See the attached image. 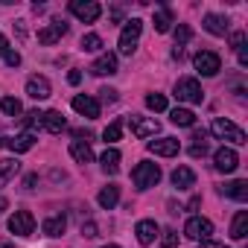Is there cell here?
<instances>
[{"label":"cell","mask_w":248,"mask_h":248,"mask_svg":"<svg viewBox=\"0 0 248 248\" xmlns=\"http://www.w3.org/2000/svg\"><path fill=\"white\" fill-rule=\"evenodd\" d=\"M132 181H135L138 190H149V187H155V184L161 181V167L152 164V161H140V164L132 170Z\"/></svg>","instance_id":"cell-1"},{"label":"cell","mask_w":248,"mask_h":248,"mask_svg":"<svg viewBox=\"0 0 248 248\" xmlns=\"http://www.w3.org/2000/svg\"><path fill=\"white\" fill-rule=\"evenodd\" d=\"M140 32H143V21H138V18L126 21V27H123V32H120V41H117V47H120L123 56H132V53L138 50Z\"/></svg>","instance_id":"cell-2"},{"label":"cell","mask_w":248,"mask_h":248,"mask_svg":"<svg viewBox=\"0 0 248 248\" xmlns=\"http://www.w3.org/2000/svg\"><path fill=\"white\" fill-rule=\"evenodd\" d=\"M175 96H178V102H187V105H202L204 102L202 85L196 79H190V76H184V79L175 82Z\"/></svg>","instance_id":"cell-3"},{"label":"cell","mask_w":248,"mask_h":248,"mask_svg":"<svg viewBox=\"0 0 248 248\" xmlns=\"http://www.w3.org/2000/svg\"><path fill=\"white\" fill-rule=\"evenodd\" d=\"M210 132L219 138V140H228V143H245V132L239 129V126H233L231 120H225V117H216L213 123H210Z\"/></svg>","instance_id":"cell-4"},{"label":"cell","mask_w":248,"mask_h":248,"mask_svg":"<svg viewBox=\"0 0 248 248\" xmlns=\"http://www.w3.org/2000/svg\"><path fill=\"white\" fill-rule=\"evenodd\" d=\"M193 67L202 73V76H216L222 70V59L213 53V50H199L193 56Z\"/></svg>","instance_id":"cell-5"},{"label":"cell","mask_w":248,"mask_h":248,"mask_svg":"<svg viewBox=\"0 0 248 248\" xmlns=\"http://www.w3.org/2000/svg\"><path fill=\"white\" fill-rule=\"evenodd\" d=\"M210 233H213V222L204 219V216H190V219L184 222V236H190V239H196V242L210 239Z\"/></svg>","instance_id":"cell-6"},{"label":"cell","mask_w":248,"mask_h":248,"mask_svg":"<svg viewBox=\"0 0 248 248\" xmlns=\"http://www.w3.org/2000/svg\"><path fill=\"white\" fill-rule=\"evenodd\" d=\"M129 126H132L135 138L146 140V138H155V135H158L161 123H158L155 117H140V114H132V117H129Z\"/></svg>","instance_id":"cell-7"},{"label":"cell","mask_w":248,"mask_h":248,"mask_svg":"<svg viewBox=\"0 0 248 248\" xmlns=\"http://www.w3.org/2000/svg\"><path fill=\"white\" fill-rule=\"evenodd\" d=\"M70 12L82 21V24H93L102 15V6L96 0H70Z\"/></svg>","instance_id":"cell-8"},{"label":"cell","mask_w":248,"mask_h":248,"mask_svg":"<svg viewBox=\"0 0 248 248\" xmlns=\"http://www.w3.org/2000/svg\"><path fill=\"white\" fill-rule=\"evenodd\" d=\"M9 231L18 233V236H32V231H35V216H32L30 210H15V213L9 216Z\"/></svg>","instance_id":"cell-9"},{"label":"cell","mask_w":248,"mask_h":248,"mask_svg":"<svg viewBox=\"0 0 248 248\" xmlns=\"http://www.w3.org/2000/svg\"><path fill=\"white\" fill-rule=\"evenodd\" d=\"M73 111L88 117V120H96L99 117V99L88 96V93H79V96H73Z\"/></svg>","instance_id":"cell-10"},{"label":"cell","mask_w":248,"mask_h":248,"mask_svg":"<svg viewBox=\"0 0 248 248\" xmlns=\"http://www.w3.org/2000/svg\"><path fill=\"white\" fill-rule=\"evenodd\" d=\"M213 167H216L219 172H233V170L239 167V155H236L231 146H222V149H216V155H213Z\"/></svg>","instance_id":"cell-11"},{"label":"cell","mask_w":248,"mask_h":248,"mask_svg":"<svg viewBox=\"0 0 248 248\" xmlns=\"http://www.w3.org/2000/svg\"><path fill=\"white\" fill-rule=\"evenodd\" d=\"M64 35H67V24H64L62 18H56L50 27L38 30V41H41V44H47V47H50V44H56V41H62Z\"/></svg>","instance_id":"cell-12"},{"label":"cell","mask_w":248,"mask_h":248,"mask_svg":"<svg viewBox=\"0 0 248 248\" xmlns=\"http://www.w3.org/2000/svg\"><path fill=\"white\" fill-rule=\"evenodd\" d=\"M146 149H149L152 155H161V158H172V155H178L181 143H178L175 138H158V140H149V143H146Z\"/></svg>","instance_id":"cell-13"},{"label":"cell","mask_w":248,"mask_h":248,"mask_svg":"<svg viewBox=\"0 0 248 248\" xmlns=\"http://www.w3.org/2000/svg\"><path fill=\"white\" fill-rule=\"evenodd\" d=\"M135 233H138V242H140V245H152V242L161 236V228H158L155 219H140V222L135 225Z\"/></svg>","instance_id":"cell-14"},{"label":"cell","mask_w":248,"mask_h":248,"mask_svg":"<svg viewBox=\"0 0 248 248\" xmlns=\"http://www.w3.org/2000/svg\"><path fill=\"white\" fill-rule=\"evenodd\" d=\"M27 93H30L32 99H47V96L53 93L50 79H47V76H30V79H27Z\"/></svg>","instance_id":"cell-15"},{"label":"cell","mask_w":248,"mask_h":248,"mask_svg":"<svg viewBox=\"0 0 248 248\" xmlns=\"http://www.w3.org/2000/svg\"><path fill=\"white\" fill-rule=\"evenodd\" d=\"M91 73H93V76H114V73H117V56H114V53H102V56L91 64Z\"/></svg>","instance_id":"cell-16"},{"label":"cell","mask_w":248,"mask_h":248,"mask_svg":"<svg viewBox=\"0 0 248 248\" xmlns=\"http://www.w3.org/2000/svg\"><path fill=\"white\" fill-rule=\"evenodd\" d=\"M210 35H216V38H225L228 35V18L225 15H216V12H210V15H204V24H202Z\"/></svg>","instance_id":"cell-17"},{"label":"cell","mask_w":248,"mask_h":248,"mask_svg":"<svg viewBox=\"0 0 248 248\" xmlns=\"http://www.w3.org/2000/svg\"><path fill=\"white\" fill-rule=\"evenodd\" d=\"M41 126L50 132V135H62L67 129V120L62 111H44V120H41Z\"/></svg>","instance_id":"cell-18"},{"label":"cell","mask_w":248,"mask_h":248,"mask_svg":"<svg viewBox=\"0 0 248 248\" xmlns=\"http://www.w3.org/2000/svg\"><path fill=\"white\" fill-rule=\"evenodd\" d=\"M222 196H228V199H233V202H248V181L236 178V181L225 184V187H222Z\"/></svg>","instance_id":"cell-19"},{"label":"cell","mask_w":248,"mask_h":248,"mask_svg":"<svg viewBox=\"0 0 248 248\" xmlns=\"http://www.w3.org/2000/svg\"><path fill=\"white\" fill-rule=\"evenodd\" d=\"M170 178H172V184H175L178 190H190V187L196 184V172H193L190 167H178Z\"/></svg>","instance_id":"cell-20"},{"label":"cell","mask_w":248,"mask_h":248,"mask_svg":"<svg viewBox=\"0 0 248 248\" xmlns=\"http://www.w3.org/2000/svg\"><path fill=\"white\" fill-rule=\"evenodd\" d=\"M96 202H99V207H105V210L117 207V202H120V187H117V184L102 187V190H99V196H96Z\"/></svg>","instance_id":"cell-21"},{"label":"cell","mask_w":248,"mask_h":248,"mask_svg":"<svg viewBox=\"0 0 248 248\" xmlns=\"http://www.w3.org/2000/svg\"><path fill=\"white\" fill-rule=\"evenodd\" d=\"M15 155H21V152H30L32 146H35V135L32 132H24V135H18V138H12L9 143H6Z\"/></svg>","instance_id":"cell-22"},{"label":"cell","mask_w":248,"mask_h":248,"mask_svg":"<svg viewBox=\"0 0 248 248\" xmlns=\"http://www.w3.org/2000/svg\"><path fill=\"white\" fill-rule=\"evenodd\" d=\"M70 155H73L76 164H91V161H93V152H91L88 140H73V143H70Z\"/></svg>","instance_id":"cell-23"},{"label":"cell","mask_w":248,"mask_h":248,"mask_svg":"<svg viewBox=\"0 0 248 248\" xmlns=\"http://www.w3.org/2000/svg\"><path fill=\"white\" fill-rule=\"evenodd\" d=\"M64 228H67V216H64V213H56V216H50V219L44 222V233H47V236H62Z\"/></svg>","instance_id":"cell-24"},{"label":"cell","mask_w":248,"mask_h":248,"mask_svg":"<svg viewBox=\"0 0 248 248\" xmlns=\"http://www.w3.org/2000/svg\"><path fill=\"white\" fill-rule=\"evenodd\" d=\"M172 24H175L172 9L158 6V12H155V30H158V32H170V30H172Z\"/></svg>","instance_id":"cell-25"},{"label":"cell","mask_w":248,"mask_h":248,"mask_svg":"<svg viewBox=\"0 0 248 248\" xmlns=\"http://www.w3.org/2000/svg\"><path fill=\"white\" fill-rule=\"evenodd\" d=\"M245 233H248V210H239L233 216V222H231V236L233 239H245Z\"/></svg>","instance_id":"cell-26"},{"label":"cell","mask_w":248,"mask_h":248,"mask_svg":"<svg viewBox=\"0 0 248 248\" xmlns=\"http://www.w3.org/2000/svg\"><path fill=\"white\" fill-rule=\"evenodd\" d=\"M170 120L175 123V126H184V129H190L193 123H196V114H193L190 108H172V111H170Z\"/></svg>","instance_id":"cell-27"},{"label":"cell","mask_w":248,"mask_h":248,"mask_svg":"<svg viewBox=\"0 0 248 248\" xmlns=\"http://www.w3.org/2000/svg\"><path fill=\"white\" fill-rule=\"evenodd\" d=\"M99 164H102V170L108 172V175H114L117 170H120V152L111 146V149H105L102 152V158H99Z\"/></svg>","instance_id":"cell-28"},{"label":"cell","mask_w":248,"mask_h":248,"mask_svg":"<svg viewBox=\"0 0 248 248\" xmlns=\"http://www.w3.org/2000/svg\"><path fill=\"white\" fill-rule=\"evenodd\" d=\"M18 170H21V164H18L15 158H6V161H0V187H3L9 178H15V175H18Z\"/></svg>","instance_id":"cell-29"},{"label":"cell","mask_w":248,"mask_h":248,"mask_svg":"<svg viewBox=\"0 0 248 248\" xmlns=\"http://www.w3.org/2000/svg\"><path fill=\"white\" fill-rule=\"evenodd\" d=\"M0 108H3V114L6 117H18L24 108H21V99H15V96H3L0 99Z\"/></svg>","instance_id":"cell-30"},{"label":"cell","mask_w":248,"mask_h":248,"mask_svg":"<svg viewBox=\"0 0 248 248\" xmlns=\"http://www.w3.org/2000/svg\"><path fill=\"white\" fill-rule=\"evenodd\" d=\"M82 50H85V53H99V50H102V38H99L96 32L82 35Z\"/></svg>","instance_id":"cell-31"},{"label":"cell","mask_w":248,"mask_h":248,"mask_svg":"<svg viewBox=\"0 0 248 248\" xmlns=\"http://www.w3.org/2000/svg\"><path fill=\"white\" fill-rule=\"evenodd\" d=\"M146 108L155 111V114H158V111H167V96H164V93H149V96H146Z\"/></svg>","instance_id":"cell-32"},{"label":"cell","mask_w":248,"mask_h":248,"mask_svg":"<svg viewBox=\"0 0 248 248\" xmlns=\"http://www.w3.org/2000/svg\"><path fill=\"white\" fill-rule=\"evenodd\" d=\"M120 135H123V123L120 120H114L111 126L102 132V138H105V143H114V140H120Z\"/></svg>","instance_id":"cell-33"},{"label":"cell","mask_w":248,"mask_h":248,"mask_svg":"<svg viewBox=\"0 0 248 248\" xmlns=\"http://www.w3.org/2000/svg\"><path fill=\"white\" fill-rule=\"evenodd\" d=\"M190 35H193V30H190L187 24H178V27H175V47L181 50V47L190 41Z\"/></svg>","instance_id":"cell-34"},{"label":"cell","mask_w":248,"mask_h":248,"mask_svg":"<svg viewBox=\"0 0 248 248\" xmlns=\"http://www.w3.org/2000/svg\"><path fill=\"white\" fill-rule=\"evenodd\" d=\"M41 120H44V111H27V114H24V126H27V132L35 129V126H41Z\"/></svg>","instance_id":"cell-35"},{"label":"cell","mask_w":248,"mask_h":248,"mask_svg":"<svg viewBox=\"0 0 248 248\" xmlns=\"http://www.w3.org/2000/svg\"><path fill=\"white\" fill-rule=\"evenodd\" d=\"M178 245V233L170 228V231H164V236H161V248H175Z\"/></svg>","instance_id":"cell-36"},{"label":"cell","mask_w":248,"mask_h":248,"mask_svg":"<svg viewBox=\"0 0 248 248\" xmlns=\"http://www.w3.org/2000/svg\"><path fill=\"white\" fill-rule=\"evenodd\" d=\"M3 59H6V64H9V67H18V64H21V56H18L15 50H6V53H3Z\"/></svg>","instance_id":"cell-37"},{"label":"cell","mask_w":248,"mask_h":248,"mask_svg":"<svg viewBox=\"0 0 248 248\" xmlns=\"http://www.w3.org/2000/svg\"><path fill=\"white\" fill-rule=\"evenodd\" d=\"M204 152H207V140H196V143H193V149H190V155H193V158H199V155H204Z\"/></svg>","instance_id":"cell-38"},{"label":"cell","mask_w":248,"mask_h":248,"mask_svg":"<svg viewBox=\"0 0 248 248\" xmlns=\"http://www.w3.org/2000/svg\"><path fill=\"white\" fill-rule=\"evenodd\" d=\"M231 47H233V50L245 47V32H233V35H231Z\"/></svg>","instance_id":"cell-39"},{"label":"cell","mask_w":248,"mask_h":248,"mask_svg":"<svg viewBox=\"0 0 248 248\" xmlns=\"http://www.w3.org/2000/svg\"><path fill=\"white\" fill-rule=\"evenodd\" d=\"M99 93H102V102H117V91L114 88H102Z\"/></svg>","instance_id":"cell-40"},{"label":"cell","mask_w":248,"mask_h":248,"mask_svg":"<svg viewBox=\"0 0 248 248\" xmlns=\"http://www.w3.org/2000/svg\"><path fill=\"white\" fill-rule=\"evenodd\" d=\"M236 59H239V64H242V67H248V50H245V47H239V50H236Z\"/></svg>","instance_id":"cell-41"},{"label":"cell","mask_w":248,"mask_h":248,"mask_svg":"<svg viewBox=\"0 0 248 248\" xmlns=\"http://www.w3.org/2000/svg\"><path fill=\"white\" fill-rule=\"evenodd\" d=\"M82 236H96V225H93V222L82 225Z\"/></svg>","instance_id":"cell-42"},{"label":"cell","mask_w":248,"mask_h":248,"mask_svg":"<svg viewBox=\"0 0 248 248\" xmlns=\"http://www.w3.org/2000/svg\"><path fill=\"white\" fill-rule=\"evenodd\" d=\"M67 82H70V85H79V82H82V73H79V70H70V73H67Z\"/></svg>","instance_id":"cell-43"},{"label":"cell","mask_w":248,"mask_h":248,"mask_svg":"<svg viewBox=\"0 0 248 248\" xmlns=\"http://www.w3.org/2000/svg\"><path fill=\"white\" fill-rule=\"evenodd\" d=\"M199 248H228V245H222V242H213V239H204V242H199Z\"/></svg>","instance_id":"cell-44"},{"label":"cell","mask_w":248,"mask_h":248,"mask_svg":"<svg viewBox=\"0 0 248 248\" xmlns=\"http://www.w3.org/2000/svg\"><path fill=\"white\" fill-rule=\"evenodd\" d=\"M6 50H9V41H6V35H3V32H0V56H3Z\"/></svg>","instance_id":"cell-45"},{"label":"cell","mask_w":248,"mask_h":248,"mask_svg":"<svg viewBox=\"0 0 248 248\" xmlns=\"http://www.w3.org/2000/svg\"><path fill=\"white\" fill-rule=\"evenodd\" d=\"M35 181H38L35 175H27V181H24V184H27V190H32V187H35Z\"/></svg>","instance_id":"cell-46"},{"label":"cell","mask_w":248,"mask_h":248,"mask_svg":"<svg viewBox=\"0 0 248 248\" xmlns=\"http://www.w3.org/2000/svg\"><path fill=\"white\" fill-rule=\"evenodd\" d=\"M6 207H9V202H6V199H3V196H0V213H3V210H6Z\"/></svg>","instance_id":"cell-47"},{"label":"cell","mask_w":248,"mask_h":248,"mask_svg":"<svg viewBox=\"0 0 248 248\" xmlns=\"http://www.w3.org/2000/svg\"><path fill=\"white\" fill-rule=\"evenodd\" d=\"M102 248H120V245H102Z\"/></svg>","instance_id":"cell-48"},{"label":"cell","mask_w":248,"mask_h":248,"mask_svg":"<svg viewBox=\"0 0 248 248\" xmlns=\"http://www.w3.org/2000/svg\"><path fill=\"white\" fill-rule=\"evenodd\" d=\"M0 248H15V245H0Z\"/></svg>","instance_id":"cell-49"}]
</instances>
